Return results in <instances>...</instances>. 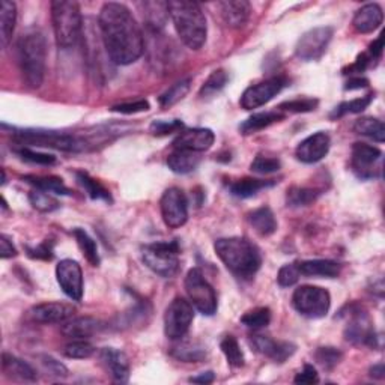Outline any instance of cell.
I'll return each mask as SVG.
<instances>
[{"label": "cell", "instance_id": "1", "mask_svg": "<svg viewBox=\"0 0 385 385\" xmlns=\"http://www.w3.org/2000/svg\"><path fill=\"white\" fill-rule=\"evenodd\" d=\"M107 56L116 65L134 64L145 51V38L133 12L122 4H104L98 17Z\"/></svg>", "mask_w": 385, "mask_h": 385}, {"label": "cell", "instance_id": "2", "mask_svg": "<svg viewBox=\"0 0 385 385\" xmlns=\"http://www.w3.org/2000/svg\"><path fill=\"white\" fill-rule=\"evenodd\" d=\"M220 261L231 273L242 280H250L262 265L259 249L246 238H220L214 244Z\"/></svg>", "mask_w": 385, "mask_h": 385}, {"label": "cell", "instance_id": "3", "mask_svg": "<svg viewBox=\"0 0 385 385\" xmlns=\"http://www.w3.org/2000/svg\"><path fill=\"white\" fill-rule=\"evenodd\" d=\"M169 12L184 44L191 50L201 49L208 34L206 17L201 5L190 0H174L169 2Z\"/></svg>", "mask_w": 385, "mask_h": 385}, {"label": "cell", "instance_id": "4", "mask_svg": "<svg viewBox=\"0 0 385 385\" xmlns=\"http://www.w3.org/2000/svg\"><path fill=\"white\" fill-rule=\"evenodd\" d=\"M17 59L23 80L29 88H39L44 81L47 41L39 31L32 29L20 36L17 42Z\"/></svg>", "mask_w": 385, "mask_h": 385}, {"label": "cell", "instance_id": "5", "mask_svg": "<svg viewBox=\"0 0 385 385\" xmlns=\"http://www.w3.org/2000/svg\"><path fill=\"white\" fill-rule=\"evenodd\" d=\"M51 23L56 42L61 49H71L81 35V12L77 2L54 0L51 2Z\"/></svg>", "mask_w": 385, "mask_h": 385}, {"label": "cell", "instance_id": "6", "mask_svg": "<svg viewBox=\"0 0 385 385\" xmlns=\"http://www.w3.org/2000/svg\"><path fill=\"white\" fill-rule=\"evenodd\" d=\"M14 140L24 148L39 146L65 152H83L91 146L86 139H81L79 136L44 130H21L14 134Z\"/></svg>", "mask_w": 385, "mask_h": 385}, {"label": "cell", "instance_id": "7", "mask_svg": "<svg viewBox=\"0 0 385 385\" xmlns=\"http://www.w3.org/2000/svg\"><path fill=\"white\" fill-rule=\"evenodd\" d=\"M141 259L160 277H174L179 271V244L176 241L154 242L141 247Z\"/></svg>", "mask_w": 385, "mask_h": 385}, {"label": "cell", "instance_id": "8", "mask_svg": "<svg viewBox=\"0 0 385 385\" xmlns=\"http://www.w3.org/2000/svg\"><path fill=\"white\" fill-rule=\"evenodd\" d=\"M294 309L309 319H321L328 315L331 307L330 292L319 286H299L292 295Z\"/></svg>", "mask_w": 385, "mask_h": 385}, {"label": "cell", "instance_id": "9", "mask_svg": "<svg viewBox=\"0 0 385 385\" xmlns=\"http://www.w3.org/2000/svg\"><path fill=\"white\" fill-rule=\"evenodd\" d=\"M185 291L190 298V303L205 316H212L217 311L219 301L217 294L205 279L204 273L199 268H191L185 277Z\"/></svg>", "mask_w": 385, "mask_h": 385}, {"label": "cell", "instance_id": "10", "mask_svg": "<svg viewBox=\"0 0 385 385\" xmlns=\"http://www.w3.org/2000/svg\"><path fill=\"white\" fill-rule=\"evenodd\" d=\"M194 319V309L185 298H175L164 313V333L170 340H181L189 333Z\"/></svg>", "mask_w": 385, "mask_h": 385}, {"label": "cell", "instance_id": "11", "mask_svg": "<svg viewBox=\"0 0 385 385\" xmlns=\"http://www.w3.org/2000/svg\"><path fill=\"white\" fill-rule=\"evenodd\" d=\"M382 159L384 154L376 146L367 144H354L351 167L352 172L360 179H375L382 176Z\"/></svg>", "mask_w": 385, "mask_h": 385}, {"label": "cell", "instance_id": "12", "mask_svg": "<svg viewBox=\"0 0 385 385\" xmlns=\"http://www.w3.org/2000/svg\"><path fill=\"white\" fill-rule=\"evenodd\" d=\"M333 34L334 31L330 26H321L315 27V29H310L296 42L295 47L296 58L304 62L321 59L328 44H330Z\"/></svg>", "mask_w": 385, "mask_h": 385}, {"label": "cell", "instance_id": "13", "mask_svg": "<svg viewBox=\"0 0 385 385\" xmlns=\"http://www.w3.org/2000/svg\"><path fill=\"white\" fill-rule=\"evenodd\" d=\"M160 209L161 217L170 229H178L189 220V199L178 187H172L163 193Z\"/></svg>", "mask_w": 385, "mask_h": 385}, {"label": "cell", "instance_id": "14", "mask_svg": "<svg viewBox=\"0 0 385 385\" xmlns=\"http://www.w3.org/2000/svg\"><path fill=\"white\" fill-rule=\"evenodd\" d=\"M348 324L345 326V339L352 345H363L376 348V333L372 321L361 309H349Z\"/></svg>", "mask_w": 385, "mask_h": 385}, {"label": "cell", "instance_id": "15", "mask_svg": "<svg viewBox=\"0 0 385 385\" xmlns=\"http://www.w3.org/2000/svg\"><path fill=\"white\" fill-rule=\"evenodd\" d=\"M288 84L286 77H271L268 80H264L261 83L251 84L250 88H247L241 96V107L246 110H253L259 109L269 103L271 99L277 96Z\"/></svg>", "mask_w": 385, "mask_h": 385}, {"label": "cell", "instance_id": "16", "mask_svg": "<svg viewBox=\"0 0 385 385\" xmlns=\"http://www.w3.org/2000/svg\"><path fill=\"white\" fill-rule=\"evenodd\" d=\"M56 279L66 296L74 301L83 298V273L79 262L73 259H64L56 266Z\"/></svg>", "mask_w": 385, "mask_h": 385}, {"label": "cell", "instance_id": "17", "mask_svg": "<svg viewBox=\"0 0 385 385\" xmlns=\"http://www.w3.org/2000/svg\"><path fill=\"white\" fill-rule=\"evenodd\" d=\"M250 345L256 352H259L261 355L266 356L271 361L274 363H284L288 359L295 354L296 346L291 341H281V340H274L268 336H261L256 334L251 336Z\"/></svg>", "mask_w": 385, "mask_h": 385}, {"label": "cell", "instance_id": "18", "mask_svg": "<svg viewBox=\"0 0 385 385\" xmlns=\"http://www.w3.org/2000/svg\"><path fill=\"white\" fill-rule=\"evenodd\" d=\"M214 141H216V134L209 128H184L174 140V148L201 154L208 151Z\"/></svg>", "mask_w": 385, "mask_h": 385}, {"label": "cell", "instance_id": "19", "mask_svg": "<svg viewBox=\"0 0 385 385\" xmlns=\"http://www.w3.org/2000/svg\"><path fill=\"white\" fill-rule=\"evenodd\" d=\"M330 145H331L330 136L324 131H319L304 139L301 144L296 146L295 155L301 163L313 164L321 161L324 156H326L328 151H330Z\"/></svg>", "mask_w": 385, "mask_h": 385}, {"label": "cell", "instance_id": "20", "mask_svg": "<svg viewBox=\"0 0 385 385\" xmlns=\"http://www.w3.org/2000/svg\"><path fill=\"white\" fill-rule=\"evenodd\" d=\"M74 313L76 309L65 303H42L27 311V316L36 324H64L74 318Z\"/></svg>", "mask_w": 385, "mask_h": 385}, {"label": "cell", "instance_id": "21", "mask_svg": "<svg viewBox=\"0 0 385 385\" xmlns=\"http://www.w3.org/2000/svg\"><path fill=\"white\" fill-rule=\"evenodd\" d=\"M99 361L115 382L125 384L130 379V360L122 351L116 348H103L99 351Z\"/></svg>", "mask_w": 385, "mask_h": 385}, {"label": "cell", "instance_id": "22", "mask_svg": "<svg viewBox=\"0 0 385 385\" xmlns=\"http://www.w3.org/2000/svg\"><path fill=\"white\" fill-rule=\"evenodd\" d=\"M104 330V324L91 316L71 318L64 322L61 331L68 339H89Z\"/></svg>", "mask_w": 385, "mask_h": 385}, {"label": "cell", "instance_id": "23", "mask_svg": "<svg viewBox=\"0 0 385 385\" xmlns=\"http://www.w3.org/2000/svg\"><path fill=\"white\" fill-rule=\"evenodd\" d=\"M219 8L223 21L232 29L246 26L250 19L251 6L246 0H227V2H220Z\"/></svg>", "mask_w": 385, "mask_h": 385}, {"label": "cell", "instance_id": "24", "mask_svg": "<svg viewBox=\"0 0 385 385\" xmlns=\"http://www.w3.org/2000/svg\"><path fill=\"white\" fill-rule=\"evenodd\" d=\"M384 12L378 4H367L355 12L352 26L360 34H372L382 24Z\"/></svg>", "mask_w": 385, "mask_h": 385}, {"label": "cell", "instance_id": "25", "mask_svg": "<svg viewBox=\"0 0 385 385\" xmlns=\"http://www.w3.org/2000/svg\"><path fill=\"white\" fill-rule=\"evenodd\" d=\"M2 370L6 378L19 382H35L38 379L35 369L26 361L17 359L16 355L4 352L2 355Z\"/></svg>", "mask_w": 385, "mask_h": 385}, {"label": "cell", "instance_id": "26", "mask_svg": "<svg viewBox=\"0 0 385 385\" xmlns=\"http://www.w3.org/2000/svg\"><path fill=\"white\" fill-rule=\"evenodd\" d=\"M144 8V20L149 34H161L169 20V2H145L141 4Z\"/></svg>", "mask_w": 385, "mask_h": 385}, {"label": "cell", "instance_id": "27", "mask_svg": "<svg viewBox=\"0 0 385 385\" xmlns=\"http://www.w3.org/2000/svg\"><path fill=\"white\" fill-rule=\"evenodd\" d=\"M299 274L306 276V277H324V279H336L341 266L334 262V261H328V259H311V261H303L296 264Z\"/></svg>", "mask_w": 385, "mask_h": 385}, {"label": "cell", "instance_id": "28", "mask_svg": "<svg viewBox=\"0 0 385 385\" xmlns=\"http://www.w3.org/2000/svg\"><path fill=\"white\" fill-rule=\"evenodd\" d=\"M202 156L199 152H191V151H181L175 149L172 154L167 156V166L172 170L174 174L178 175H187L191 174L193 170L197 169V166L201 164Z\"/></svg>", "mask_w": 385, "mask_h": 385}, {"label": "cell", "instance_id": "29", "mask_svg": "<svg viewBox=\"0 0 385 385\" xmlns=\"http://www.w3.org/2000/svg\"><path fill=\"white\" fill-rule=\"evenodd\" d=\"M17 23V6L9 0H2L0 2V42L2 47L6 49L12 39L14 29Z\"/></svg>", "mask_w": 385, "mask_h": 385}, {"label": "cell", "instance_id": "30", "mask_svg": "<svg viewBox=\"0 0 385 385\" xmlns=\"http://www.w3.org/2000/svg\"><path fill=\"white\" fill-rule=\"evenodd\" d=\"M277 184V181H273V179H254V178H244V179H239V181H235L229 185V191L232 196L235 197H239V199H249V197H253L258 194L259 191L265 190V189H269V187H274V185Z\"/></svg>", "mask_w": 385, "mask_h": 385}, {"label": "cell", "instance_id": "31", "mask_svg": "<svg viewBox=\"0 0 385 385\" xmlns=\"http://www.w3.org/2000/svg\"><path fill=\"white\" fill-rule=\"evenodd\" d=\"M249 223L261 236H269L277 231V220L274 217V212L268 206H262L250 212Z\"/></svg>", "mask_w": 385, "mask_h": 385}, {"label": "cell", "instance_id": "32", "mask_svg": "<svg viewBox=\"0 0 385 385\" xmlns=\"http://www.w3.org/2000/svg\"><path fill=\"white\" fill-rule=\"evenodd\" d=\"M284 118L283 113L279 111H262V113H254L253 116H250L249 119H246L239 125V131L242 134H254L264 128H268L269 125H273L279 121H281Z\"/></svg>", "mask_w": 385, "mask_h": 385}, {"label": "cell", "instance_id": "33", "mask_svg": "<svg viewBox=\"0 0 385 385\" xmlns=\"http://www.w3.org/2000/svg\"><path fill=\"white\" fill-rule=\"evenodd\" d=\"M172 355L184 363H199L206 359V349L196 341H181L172 348Z\"/></svg>", "mask_w": 385, "mask_h": 385}, {"label": "cell", "instance_id": "34", "mask_svg": "<svg viewBox=\"0 0 385 385\" xmlns=\"http://www.w3.org/2000/svg\"><path fill=\"white\" fill-rule=\"evenodd\" d=\"M354 131L360 136L372 139L378 141V144H382V141L385 140V126L382 121L376 118L366 116V118L356 119L354 124Z\"/></svg>", "mask_w": 385, "mask_h": 385}, {"label": "cell", "instance_id": "35", "mask_svg": "<svg viewBox=\"0 0 385 385\" xmlns=\"http://www.w3.org/2000/svg\"><path fill=\"white\" fill-rule=\"evenodd\" d=\"M27 184L34 185L35 189L42 190L46 193H54L61 196H69L71 191L65 185V182L58 176H24Z\"/></svg>", "mask_w": 385, "mask_h": 385}, {"label": "cell", "instance_id": "36", "mask_svg": "<svg viewBox=\"0 0 385 385\" xmlns=\"http://www.w3.org/2000/svg\"><path fill=\"white\" fill-rule=\"evenodd\" d=\"M76 178L79 184L83 187V190L88 193V196L94 201H104V202H111V196L110 191L104 187V185L94 179L89 174L86 172H77Z\"/></svg>", "mask_w": 385, "mask_h": 385}, {"label": "cell", "instance_id": "37", "mask_svg": "<svg viewBox=\"0 0 385 385\" xmlns=\"http://www.w3.org/2000/svg\"><path fill=\"white\" fill-rule=\"evenodd\" d=\"M319 196H321V190L318 189L298 187V185H294V187H291L286 193V202H288V206H292V208L307 206L315 202Z\"/></svg>", "mask_w": 385, "mask_h": 385}, {"label": "cell", "instance_id": "38", "mask_svg": "<svg viewBox=\"0 0 385 385\" xmlns=\"http://www.w3.org/2000/svg\"><path fill=\"white\" fill-rule=\"evenodd\" d=\"M73 235H74V238L77 241V244H79L83 256L86 258V261L92 266H98L99 262H101V259H99L96 242L89 236V234L86 231L80 229V227H77V229L73 231Z\"/></svg>", "mask_w": 385, "mask_h": 385}, {"label": "cell", "instance_id": "39", "mask_svg": "<svg viewBox=\"0 0 385 385\" xmlns=\"http://www.w3.org/2000/svg\"><path fill=\"white\" fill-rule=\"evenodd\" d=\"M220 348L226 356L227 360V364L238 369V367H242L246 364V359H244V352L241 351V346L238 344V340L234 337V336H226L221 344H220Z\"/></svg>", "mask_w": 385, "mask_h": 385}, {"label": "cell", "instance_id": "40", "mask_svg": "<svg viewBox=\"0 0 385 385\" xmlns=\"http://www.w3.org/2000/svg\"><path fill=\"white\" fill-rule=\"evenodd\" d=\"M190 86H191V80L190 79H184V80L175 83L172 88H169L159 98L160 106L161 107H170V106H174V104L179 103L181 99H184L185 95H187L190 92Z\"/></svg>", "mask_w": 385, "mask_h": 385}, {"label": "cell", "instance_id": "41", "mask_svg": "<svg viewBox=\"0 0 385 385\" xmlns=\"http://www.w3.org/2000/svg\"><path fill=\"white\" fill-rule=\"evenodd\" d=\"M271 322V310L268 307H256L249 310L241 318V324L246 325L251 330H261V328L268 326Z\"/></svg>", "mask_w": 385, "mask_h": 385}, {"label": "cell", "instance_id": "42", "mask_svg": "<svg viewBox=\"0 0 385 385\" xmlns=\"http://www.w3.org/2000/svg\"><path fill=\"white\" fill-rule=\"evenodd\" d=\"M375 95L374 94H367L361 98H355L352 99V101H346V103H341L339 107H336V110L331 113V118H341L345 115H349V113H361L363 110H366L370 103L374 101Z\"/></svg>", "mask_w": 385, "mask_h": 385}, {"label": "cell", "instance_id": "43", "mask_svg": "<svg viewBox=\"0 0 385 385\" xmlns=\"http://www.w3.org/2000/svg\"><path fill=\"white\" fill-rule=\"evenodd\" d=\"M64 354L68 359H74V360H84V359H91V356L95 354V346L88 341L86 339H76L64 348Z\"/></svg>", "mask_w": 385, "mask_h": 385}, {"label": "cell", "instance_id": "44", "mask_svg": "<svg viewBox=\"0 0 385 385\" xmlns=\"http://www.w3.org/2000/svg\"><path fill=\"white\" fill-rule=\"evenodd\" d=\"M29 202L39 212H53L61 208L58 199H54L50 193H46L38 189L29 193Z\"/></svg>", "mask_w": 385, "mask_h": 385}, {"label": "cell", "instance_id": "45", "mask_svg": "<svg viewBox=\"0 0 385 385\" xmlns=\"http://www.w3.org/2000/svg\"><path fill=\"white\" fill-rule=\"evenodd\" d=\"M341 359H344V354L333 346H322L315 352L316 363L325 370H333L341 361Z\"/></svg>", "mask_w": 385, "mask_h": 385}, {"label": "cell", "instance_id": "46", "mask_svg": "<svg viewBox=\"0 0 385 385\" xmlns=\"http://www.w3.org/2000/svg\"><path fill=\"white\" fill-rule=\"evenodd\" d=\"M227 81H229V76H227L224 69L214 71V73L208 77V80L204 83V86L201 89V96L205 98L220 92L226 86Z\"/></svg>", "mask_w": 385, "mask_h": 385}, {"label": "cell", "instance_id": "47", "mask_svg": "<svg viewBox=\"0 0 385 385\" xmlns=\"http://www.w3.org/2000/svg\"><path fill=\"white\" fill-rule=\"evenodd\" d=\"M281 167V163L279 159H273V156H265V155H258L253 160L250 169L251 172L258 175H271L279 172Z\"/></svg>", "mask_w": 385, "mask_h": 385}, {"label": "cell", "instance_id": "48", "mask_svg": "<svg viewBox=\"0 0 385 385\" xmlns=\"http://www.w3.org/2000/svg\"><path fill=\"white\" fill-rule=\"evenodd\" d=\"M17 155L20 156L21 160L27 161V163H32V164H39V166H51L56 163V156L54 155H50V154H44V152H38V151H34L31 148H19L16 149Z\"/></svg>", "mask_w": 385, "mask_h": 385}, {"label": "cell", "instance_id": "49", "mask_svg": "<svg viewBox=\"0 0 385 385\" xmlns=\"http://www.w3.org/2000/svg\"><path fill=\"white\" fill-rule=\"evenodd\" d=\"M319 101L313 98H296L292 101L281 103L279 106L280 111H289V113H309L318 107Z\"/></svg>", "mask_w": 385, "mask_h": 385}, {"label": "cell", "instance_id": "50", "mask_svg": "<svg viewBox=\"0 0 385 385\" xmlns=\"http://www.w3.org/2000/svg\"><path fill=\"white\" fill-rule=\"evenodd\" d=\"M184 122L179 121V119H172V121H163V119H159V121H154L149 126V131L154 134V136H167V134H172V133H179L184 130Z\"/></svg>", "mask_w": 385, "mask_h": 385}, {"label": "cell", "instance_id": "51", "mask_svg": "<svg viewBox=\"0 0 385 385\" xmlns=\"http://www.w3.org/2000/svg\"><path fill=\"white\" fill-rule=\"evenodd\" d=\"M301 277L299 274V269L296 264H288L283 265L277 274V281L281 288H291L298 281V279Z\"/></svg>", "mask_w": 385, "mask_h": 385}, {"label": "cell", "instance_id": "52", "mask_svg": "<svg viewBox=\"0 0 385 385\" xmlns=\"http://www.w3.org/2000/svg\"><path fill=\"white\" fill-rule=\"evenodd\" d=\"M151 109L146 99H136L133 103H122L118 106H113L110 110L115 113H122V115H134V113L148 111Z\"/></svg>", "mask_w": 385, "mask_h": 385}, {"label": "cell", "instance_id": "53", "mask_svg": "<svg viewBox=\"0 0 385 385\" xmlns=\"http://www.w3.org/2000/svg\"><path fill=\"white\" fill-rule=\"evenodd\" d=\"M41 363H42V366L46 367V370H49V374H51L53 376H58V378L68 376V369L61 361L54 360L53 356L42 355L41 356Z\"/></svg>", "mask_w": 385, "mask_h": 385}, {"label": "cell", "instance_id": "54", "mask_svg": "<svg viewBox=\"0 0 385 385\" xmlns=\"http://www.w3.org/2000/svg\"><path fill=\"white\" fill-rule=\"evenodd\" d=\"M27 254L32 259H44L50 261L53 258V242L44 241L36 247H27Z\"/></svg>", "mask_w": 385, "mask_h": 385}, {"label": "cell", "instance_id": "55", "mask_svg": "<svg viewBox=\"0 0 385 385\" xmlns=\"http://www.w3.org/2000/svg\"><path fill=\"white\" fill-rule=\"evenodd\" d=\"M295 384H318L319 382V375L316 372V369L311 364H306L301 372L296 374Z\"/></svg>", "mask_w": 385, "mask_h": 385}, {"label": "cell", "instance_id": "56", "mask_svg": "<svg viewBox=\"0 0 385 385\" xmlns=\"http://www.w3.org/2000/svg\"><path fill=\"white\" fill-rule=\"evenodd\" d=\"M14 256H17V249L14 247L12 241L6 235H2L0 236V258L9 259Z\"/></svg>", "mask_w": 385, "mask_h": 385}, {"label": "cell", "instance_id": "57", "mask_svg": "<svg viewBox=\"0 0 385 385\" xmlns=\"http://www.w3.org/2000/svg\"><path fill=\"white\" fill-rule=\"evenodd\" d=\"M369 86V80L361 77V76H352L346 84H345V89L346 91H355V89H363V88H367Z\"/></svg>", "mask_w": 385, "mask_h": 385}, {"label": "cell", "instance_id": "58", "mask_svg": "<svg viewBox=\"0 0 385 385\" xmlns=\"http://www.w3.org/2000/svg\"><path fill=\"white\" fill-rule=\"evenodd\" d=\"M382 51H384V35H381L376 41H374L372 44H370L367 53L372 56L374 61H378V59H381Z\"/></svg>", "mask_w": 385, "mask_h": 385}, {"label": "cell", "instance_id": "59", "mask_svg": "<svg viewBox=\"0 0 385 385\" xmlns=\"http://www.w3.org/2000/svg\"><path fill=\"white\" fill-rule=\"evenodd\" d=\"M214 379H216V375H214V372H211V370H208V372H204L201 375L190 378V382H194V384H211V382H214Z\"/></svg>", "mask_w": 385, "mask_h": 385}, {"label": "cell", "instance_id": "60", "mask_svg": "<svg viewBox=\"0 0 385 385\" xmlns=\"http://www.w3.org/2000/svg\"><path fill=\"white\" fill-rule=\"evenodd\" d=\"M369 374L372 378H376V379H384L385 378V367L382 363L379 364H375L374 367H370L369 370Z\"/></svg>", "mask_w": 385, "mask_h": 385}]
</instances>
